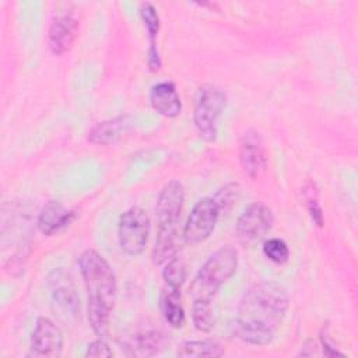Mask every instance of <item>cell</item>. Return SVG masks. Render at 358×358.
<instances>
[{
    "label": "cell",
    "instance_id": "obj_1",
    "mask_svg": "<svg viewBox=\"0 0 358 358\" xmlns=\"http://www.w3.org/2000/svg\"><path fill=\"white\" fill-rule=\"evenodd\" d=\"M289 298L287 289L273 281H262L245 291L231 333L252 345H267L273 341L285 313Z\"/></svg>",
    "mask_w": 358,
    "mask_h": 358
},
{
    "label": "cell",
    "instance_id": "obj_2",
    "mask_svg": "<svg viewBox=\"0 0 358 358\" xmlns=\"http://www.w3.org/2000/svg\"><path fill=\"white\" fill-rule=\"evenodd\" d=\"M80 271L88 292V320L99 338L109 334L110 310L116 302L117 285L109 263L92 249H87L78 259Z\"/></svg>",
    "mask_w": 358,
    "mask_h": 358
},
{
    "label": "cell",
    "instance_id": "obj_3",
    "mask_svg": "<svg viewBox=\"0 0 358 358\" xmlns=\"http://www.w3.org/2000/svg\"><path fill=\"white\" fill-rule=\"evenodd\" d=\"M185 204V187L178 180L168 182L159 192L155 214L158 234L152 249V262L164 264L178 255V224Z\"/></svg>",
    "mask_w": 358,
    "mask_h": 358
},
{
    "label": "cell",
    "instance_id": "obj_4",
    "mask_svg": "<svg viewBox=\"0 0 358 358\" xmlns=\"http://www.w3.org/2000/svg\"><path fill=\"white\" fill-rule=\"evenodd\" d=\"M238 268V252L232 246L215 250L201 266L190 284L189 295L193 303H211V299Z\"/></svg>",
    "mask_w": 358,
    "mask_h": 358
},
{
    "label": "cell",
    "instance_id": "obj_5",
    "mask_svg": "<svg viewBox=\"0 0 358 358\" xmlns=\"http://www.w3.org/2000/svg\"><path fill=\"white\" fill-rule=\"evenodd\" d=\"M225 92L213 84H204L197 90L194 99L193 122L206 141H214L218 131V119L225 109Z\"/></svg>",
    "mask_w": 358,
    "mask_h": 358
},
{
    "label": "cell",
    "instance_id": "obj_6",
    "mask_svg": "<svg viewBox=\"0 0 358 358\" xmlns=\"http://www.w3.org/2000/svg\"><path fill=\"white\" fill-rule=\"evenodd\" d=\"M150 234V218L144 208L133 206L119 218V245L126 255L138 256L145 249Z\"/></svg>",
    "mask_w": 358,
    "mask_h": 358
},
{
    "label": "cell",
    "instance_id": "obj_7",
    "mask_svg": "<svg viewBox=\"0 0 358 358\" xmlns=\"http://www.w3.org/2000/svg\"><path fill=\"white\" fill-rule=\"evenodd\" d=\"M273 222L274 215L266 204H249L236 221L235 231L238 241L245 246L255 245L271 229Z\"/></svg>",
    "mask_w": 358,
    "mask_h": 358
},
{
    "label": "cell",
    "instance_id": "obj_8",
    "mask_svg": "<svg viewBox=\"0 0 358 358\" xmlns=\"http://www.w3.org/2000/svg\"><path fill=\"white\" fill-rule=\"evenodd\" d=\"M220 210L213 197L200 199L192 208L185 228L183 239L186 243L196 245L206 241L214 231L220 218Z\"/></svg>",
    "mask_w": 358,
    "mask_h": 358
},
{
    "label": "cell",
    "instance_id": "obj_9",
    "mask_svg": "<svg viewBox=\"0 0 358 358\" xmlns=\"http://www.w3.org/2000/svg\"><path fill=\"white\" fill-rule=\"evenodd\" d=\"M239 162L245 175L252 179L262 176L267 168V154L259 133L248 130L239 143Z\"/></svg>",
    "mask_w": 358,
    "mask_h": 358
},
{
    "label": "cell",
    "instance_id": "obj_10",
    "mask_svg": "<svg viewBox=\"0 0 358 358\" xmlns=\"http://www.w3.org/2000/svg\"><path fill=\"white\" fill-rule=\"evenodd\" d=\"M48 284L52 299L64 313L70 316L80 315V296L69 273L63 268H55L48 277Z\"/></svg>",
    "mask_w": 358,
    "mask_h": 358
},
{
    "label": "cell",
    "instance_id": "obj_11",
    "mask_svg": "<svg viewBox=\"0 0 358 358\" xmlns=\"http://www.w3.org/2000/svg\"><path fill=\"white\" fill-rule=\"evenodd\" d=\"M63 345L60 329L48 317H39L31 337V355L57 357Z\"/></svg>",
    "mask_w": 358,
    "mask_h": 358
},
{
    "label": "cell",
    "instance_id": "obj_12",
    "mask_svg": "<svg viewBox=\"0 0 358 358\" xmlns=\"http://www.w3.org/2000/svg\"><path fill=\"white\" fill-rule=\"evenodd\" d=\"M77 31L78 21L71 13L56 17L50 24L48 34V45L50 52L55 55L66 53L73 45Z\"/></svg>",
    "mask_w": 358,
    "mask_h": 358
},
{
    "label": "cell",
    "instance_id": "obj_13",
    "mask_svg": "<svg viewBox=\"0 0 358 358\" xmlns=\"http://www.w3.org/2000/svg\"><path fill=\"white\" fill-rule=\"evenodd\" d=\"M150 103L165 117H176L182 110V101L172 81H162L150 90Z\"/></svg>",
    "mask_w": 358,
    "mask_h": 358
},
{
    "label": "cell",
    "instance_id": "obj_14",
    "mask_svg": "<svg viewBox=\"0 0 358 358\" xmlns=\"http://www.w3.org/2000/svg\"><path fill=\"white\" fill-rule=\"evenodd\" d=\"M74 218V211H67L64 206L57 200L48 201L39 215H38V228L45 235H52L60 228L69 225Z\"/></svg>",
    "mask_w": 358,
    "mask_h": 358
},
{
    "label": "cell",
    "instance_id": "obj_15",
    "mask_svg": "<svg viewBox=\"0 0 358 358\" xmlns=\"http://www.w3.org/2000/svg\"><path fill=\"white\" fill-rule=\"evenodd\" d=\"M130 122L129 116H117L95 124L88 133V140L98 145H110L119 141L127 130Z\"/></svg>",
    "mask_w": 358,
    "mask_h": 358
},
{
    "label": "cell",
    "instance_id": "obj_16",
    "mask_svg": "<svg viewBox=\"0 0 358 358\" xmlns=\"http://www.w3.org/2000/svg\"><path fill=\"white\" fill-rule=\"evenodd\" d=\"M140 17L144 22L145 31L150 38V48L147 53V63L151 71H157L161 69V57L157 48V36L159 31V17L155 7L151 3H143L140 6Z\"/></svg>",
    "mask_w": 358,
    "mask_h": 358
},
{
    "label": "cell",
    "instance_id": "obj_17",
    "mask_svg": "<svg viewBox=\"0 0 358 358\" xmlns=\"http://www.w3.org/2000/svg\"><path fill=\"white\" fill-rule=\"evenodd\" d=\"M168 344V338L162 331L147 330L134 334L126 344L130 355L148 357L161 352Z\"/></svg>",
    "mask_w": 358,
    "mask_h": 358
},
{
    "label": "cell",
    "instance_id": "obj_18",
    "mask_svg": "<svg viewBox=\"0 0 358 358\" xmlns=\"http://www.w3.org/2000/svg\"><path fill=\"white\" fill-rule=\"evenodd\" d=\"M161 312L165 319V322L179 329L185 324V310L180 303V289L165 287L162 294H161Z\"/></svg>",
    "mask_w": 358,
    "mask_h": 358
},
{
    "label": "cell",
    "instance_id": "obj_19",
    "mask_svg": "<svg viewBox=\"0 0 358 358\" xmlns=\"http://www.w3.org/2000/svg\"><path fill=\"white\" fill-rule=\"evenodd\" d=\"M179 357H221L224 355V348L213 340H194L185 341L179 350Z\"/></svg>",
    "mask_w": 358,
    "mask_h": 358
},
{
    "label": "cell",
    "instance_id": "obj_20",
    "mask_svg": "<svg viewBox=\"0 0 358 358\" xmlns=\"http://www.w3.org/2000/svg\"><path fill=\"white\" fill-rule=\"evenodd\" d=\"M162 277L165 280L166 287L180 289V287L186 278V267H185L183 259L176 255L171 260H168L165 263Z\"/></svg>",
    "mask_w": 358,
    "mask_h": 358
},
{
    "label": "cell",
    "instance_id": "obj_21",
    "mask_svg": "<svg viewBox=\"0 0 358 358\" xmlns=\"http://www.w3.org/2000/svg\"><path fill=\"white\" fill-rule=\"evenodd\" d=\"M192 319H193V323L197 330L210 331L215 323L211 303H193L192 305Z\"/></svg>",
    "mask_w": 358,
    "mask_h": 358
},
{
    "label": "cell",
    "instance_id": "obj_22",
    "mask_svg": "<svg viewBox=\"0 0 358 358\" xmlns=\"http://www.w3.org/2000/svg\"><path fill=\"white\" fill-rule=\"evenodd\" d=\"M239 192H241L239 185L234 183V182L227 183L221 189H218V192L214 194L213 200L215 201L220 213H222V211L227 213L234 207V204L236 203V200L239 197Z\"/></svg>",
    "mask_w": 358,
    "mask_h": 358
},
{
    "label": "cell",
    "instance_id": "obj_23",
    "mask_svg": "<svg viewBox=\"0 0 358 358\" xmlns=\"http://www.w3.org/2000/svg\"><path fill=\"white\" fill-rule=\"evenodd\" d=\"M263 253L266 257L277 264H284L289 259V249L288 245L278 238H271L267 239L263 243Z\"/></svg>",
    "mask_w": 358,
    "mask_h": 358
},
{
    "label": "cell",
    "instance_id": "obj_24",
    "mask_svg": "<svg viewBox=\"0 0 358 358\" xmlns=\"http://www.w3.org/2000/svg\"><path fill=\"white\" fill-rule=\"evenodd\" d=\"M112 355H113V352L109 348V345L106 344L105 338H98V340L90 343L87 347V351H85V357H92V358H109Z\"/></svg>",
    "mask_w": 358,
    "mask_h": 358
},
{
    "label": "cell",
    "instance_id": "obj_25",
    "mask_svg": "<svg viewBox=\"0 0 358 358\" xmlns=\"http://www.w3.org/2000/svg\"><path fill=\"white\" fill-rule=\"evenodd\" d=\"M306 208H308V213H309L312 221L317 227H322L323 225V211H322V207L317 201V197L313 196V193H310L306 197Z\"/></svg>",
    "mask_w": 358,
    "mask_h": 358
}]
</instances>
